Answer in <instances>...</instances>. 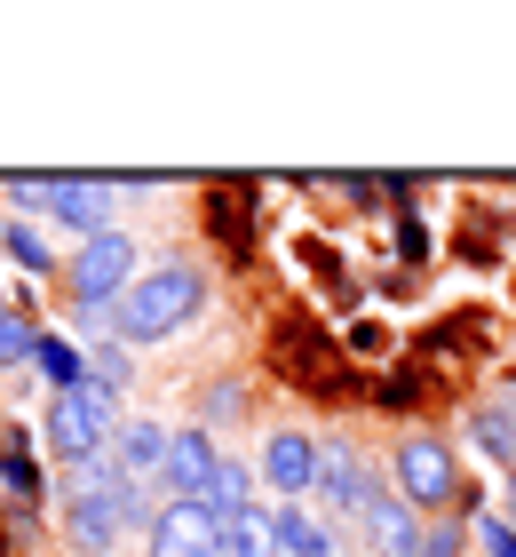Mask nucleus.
<instances>
[{
	"instance_id": "5",
	"label": "nucleus",
	"mask_w": 516,
	"mask_h": 557,
	"mask_svg": "<svg viewBox=\"0 0 516 557\" xmlns=\"http://www.w3.org/2000/svg\"><path fill=\"white\" fill-rule=\"evenodd\" d=\"M230 525L206 510V502H167L160 525H151V557H223Z\"/></svg>"
},
{
	"instance_id": "19",
	"label": "nucleus",
	"mask_w": 516,
	"mask_h": 557,
	"mask_svg": "<svg viewBox=\"0 0 516 557\" xmlns=\"http://www.w3.org/2000/svg\"><path fill=\"white\" fill-rule=\"evenodd\" d=\"M88 383H103V391H127L136 383V367H127V343H103V350H88Z\"/></svg>"
},
{
	"instance_id": "10",
	"label": "nucleus",
	"mask_w": 516,
	"mask_h": 557,
	"mask_svg": "<svg viewBox=\"0 0 516 557\" xmlns=\"http://www.w3.org/2000/svg\"><path fill=\"white\" fill-rule=\"evenodd\" d=\"M318 462H326V454L310 446L302 430H278V438H263V478H270L278 494H310V486H318Z\"/></svg>"
},
{
	"instance_id": "6",
	"label": "nucleus",
	"mask_w": 516,
	"mask_h": 557,
	"mask_svg": "<svg viewBox=\"0 0 516 557\" xmlns=\"http://www.w3.org/2000/svg\"><path fill=\"white\" fill-rule=\"evenodd\" d=\"M112 199H119L112 175H56V191H48V215H56L64 232L96 239V232H112Z\"/></svg>"
},
{
	"instance_id": "12",
	"label": "nucleus",
	"mask_w": 516,
	"mask_h": 557,
	"mask_svg": "<svg viewBox=\"0 0 516 557\" xmlns=\"http://www.w3.org/2000/svg\"><path fill=\"white\" fill-rule=\"evenodd\" d=\"M223 557H287V549H278V510H270V502H254V510L230 518Z\"/></svg>"
},
{
	"instance_id": "9",
	"label": "nucleus",
	"mask_w": 516,
	"mask_h": 557,
	"mask_svg": "<svg viewBox=\"0 0 516 557\" xmlns=\"http://www.w3.org/2000/svg\"><path fill=\"white\" fill-rule=\"evenodd\" d=\"M215 470H223L215 430H175V446H167V486H175V502H199Z\"/></svg>"
},
{
	"instance_id": "16",
	"label": "nucleus",
	"mask_w": 516,
	"mask_h": 557,
	"mask_svg": "<svg viewBox=\"0 0 516 557\" xmlns=\"http://www.w3.org/2000/svg\"><path fill=\"white\" fill-rule=\"evenodd\" d=\"M16 359H40V326L24 311H0V367H16Z\"/></svg>"
},
{
	"instance_id": "3",
	"label": "nucleus",
	"mask_w": 516,
	"mask_h": 557,
	"mask_svg": "<svg viewBox=\"0 0 516 557\" xmlns=\"http://www.w3.org/2000/svg\"><path fill=\"white\" fill-rule=\"evenodd\" d=\"M64 278H72V295H80V302H103V311H112V302L143 278L136 271V239H127L119 223H112V232H96V239H80V247H72V263H64Z\"/></svg>"
},
{
	"instance_id": "1",
	"label": "nucleus",
	"mask_w": 516,
	"mask_h": 557,
	"mask_svg": "<svg viewBox=\"0 0 516 557\" xmlns=\"http://www.w3.org/2000/svg\"><path fill=\"white\" fill-rule=\"evenodd\" d=\"M199 302H206L199 271L191 263H160L112 302V326H119V343H167V335H184L199 319Z\"/></svg>"
},
{
	"instance_id": "21",
	"label": "nucleus",
	"mask_w": 516,
	"mask_h": 557,
	"mask_svg": "<svg viewBox=\"0 0 516 557\" xmlns=\"http://www.w3.org/2000/svg\"><path fill=\"white\" fill-rule=\"evenodd\" d=\"M421 557H469V534H461L453 518H445V525H429V534H421Z\"/></svg>"
},
{
	"instance_id": "22",
	"label": "nucleus",
	"mask_w": 516,
	"mask_h": 557,
	"mask_svg": "<svg viewBox=\"0 0 516 557\" xmlns=\"http://www.w3.org/2000/svg\"><path fill=\"white\" fill-rule=\"evenodd\" d=\"M48 191H56V175H16V184H9V199L33 208V215H48Z\"/></svg>"
},
{
	"instance_id": "11",
	"label": "nucleus",
	"mask_w": 516,
	"mask_h": 557,
	"mask_svg": "<svg viewBox=\"0 0 516 557\" xmlns=\"http://www.w3.org/2000/svg\"><path fill=\"white\" fill-rule=\"evenodd\" d=\"M318 494L333 502V510H357V518H366L374 478H366V462H357V454H326V462H318Z\"/></svg>"
},
{
	"instance_id": "15",
	"label": "nucleus",
	"mask_w": 516,
	"mask_h": 557,
	"mask_svg": "<svg viewBox=\"0 0 516 557\" xmlns=\"http://www.w3.org/2000/svg\"><path fill=\"white\" fill-rule=\"evenodd\" d=\"M469 438H477V454H484V462L516 470V414H508V407H484V414L469 422Z\"/></svg>"
},
{
	"instance_id": "20",
	"label": "nucleus",
	"mask_w": 516,
	"mask_h": 557,
	"mask_svg": "<svg viewBox=\"0 0 516 557\" xmlns=\"http://www.w3.org/2000/svg\"><path fill=\"white\" fill-rule=\"evenodd\" d=\"M0 486H9V494H24V502L40 494V470H33V454H24V446H9V454H0Z\"/></svg>"
},
{
	"instance_id": "18",
	"label": "nucleus",
	"mask_w": 516,
	"mask_h": 557,
	"mask_svg": "<svg viewBox=\"0 0 516 557\" xmlns=\"http://www.w3.org/2000/svg\"><path fill=\"white\" fill-rule=\"evenodd\" d=\"M0 247H9V256H16L24 271H48V263H56V256H48V239H40L24 215H16V223H0Z\"/></svg>"
},
{
	"instance_id": "4",
	"label": "nucleus",
	"mask_w": 516,
	"mask_h": 557,
	"mask_svg": "<svg viewBox=\"0 0 516 557\" xmlns=\"http://www.w3.org/2000/svg\"><path fill=\"white\" fill-rule=\"evenodd\" d=\"M398 494L413 510H445L461 494V462L445 438H398Z\"/></svg>"
},
{
	"instance_id": "8",
	"label": "nucleus",
	"mask_w": 516,
	"mask_h": 557,
	"mask_svg": "<svg viewBox=\"0 0 516 557\" xmlns=\"http://www.w3.org/2000/svg\"><path fill=\"white\" fill-rule=\"evenodd\" d=\"M421 534H429V525L413 518L405 494H374L366 502V542H374V557H421Z\"/></svg>"
},
{
	"instance_id": "24",
	"label": "nucleus",
	"mask_w": 516,
	"mask_h": 557,
	"mask_svg": "<svg viewBox=\"0 0 516 557\" xmlns=\"http://www.w3.org/2000/svg\"><path fill=\"white\" fill-rule=\"evenodd\" d=\"M508 525H516V470H508Z\"/></svg>"
},
{
	"instance_id": "25",
	"label": "nucleus",
	"mask_w": 516,
	"mask_h": 557,
	"mask_svg": "<svg viewBox=\"0 0 516 557\" xmlns=\"http://www.w3.org/2000/svg\"><path fill=\"white\" fill-rule=\"evenodd\" d=\"M0 311H9V295H0Z\"/></svg>"
},
{
	"instance_id": "13",
	"label": "nucleus",
	"mask_w": 516,
	"mask_h": 557,
	"mask_svg": "<svg viewBox=\"0 0 516 557\" xmlns=\"http://www.w3.org/2000/svg\"><path fill=\"white\" fill-rule=\"evenodd\" d=\"M278 549H287V557H333V534L318 525V510L278 502Z\"/></svg>"
},
{
	"instance_id": "7",
	"label": "nucleus",
	"mask_w": 516,
	"mask_h": 557,
	"mask_svg": "<svg viewBox=\"0 0 516 557\" xmlns=\"http://www.w3.org/2000/svg\"><path fill=\"white\" fill-rule=\"evenodd\" d=\"M167 446H175V430H160V422H119V438H112V454H103V462H112L119 486H143L151 470L167 478Z\"/></svg>"
},
{
	"instance_id": "17",
	"label": "nucleus",
	"mask_w": 516,
	"mask_h": 557,
	"mask_svg": "<svg viewBox=\"0 0 516 557\" xmlns=\"http://www.w3.org/2000/svg\"><path fill=\"white\" fill-rule=\"evenodd\" d=\"M40 374H48V383H56V391H72V383H88L80 350H72V343H56V335H40Z\"/></svg>"
},
{
	"instance_id": "14",
	"label": "nucleus",
	"mask_w": 516,
	"mask_h": 557,
	"mask_svg": "<svg viewBox=\"0 0 516 557\" xmlns=\"http://www.w3.org/2000/svg\"><path fill=\"white\" fill-rule=\"evenodd\" d=\"M199 502H206V510H215L223 525L239 518V510H254V478H247V462H230V454H223V470L206 478V494H199Z\"/></svg>"
},
{
	"instance_id": "23",
	"label": "nucleus",
	"mask_w": 516,
	"mask_h": 557,
	"mask_svg": "<svg viewBox=\"0 0 516 557\" xmlns=\"http://www.w3.org/2000/svg\"><path fill=\"white\" fill-rule=\"evenodd\" d=\"M477 542H484V557H516V525H508V518H484Z\"/></svg>"
},
{
	"instance_id": "2",
	"label": "nucleus",
	"mask_w": 516,
	"mask_h": 557,
	"mask_svg": "<svg viewBox=\"0 0 516 557\" xmlns=\"http://www.w3.org/2000/svg\"><path fill=\"white\" fill-rule=\"evenodd\" d=\"M112 438H119V398L103 383H72L48 398V446L64 462H96V454H112Z\"/></svg>"
}]
</instances>
